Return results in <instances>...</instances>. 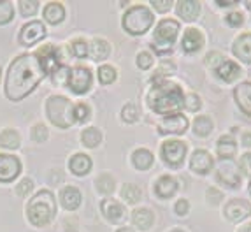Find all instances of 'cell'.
Masks as SVG:
<instances>
[{"label":"cell","mask_w":251,"mask_h":232,"mask_svg":"<svg viewBox=\"0 0 251 232\" xmlns=\"http://www.w3.org/2000/svg\"><path fill=\"white\" fill-rule=\"evenodd\" d=\"M243 21H244L243 14L237 13V11H234V13H230L228 16H226V23H228L230 26H239V25H243Z\"/></svg>","instance_id":"7dc6e473"},{"label":"cell","mask_w":251,"mask_h":232,"mask_svg":"<svg viewBox=\"0 0 251 232\" xmlns=\"http://www.w3.org/2000/svg\"><path fill=\"white\" fill-rule=\"evenodd\" d=\"M153 13L146 5H132V7L123 14V28L132 35H143L153 25Z\"/></svg>","instance_id":"5b68a950"},{"label":"cell","mask_w":251,"mask_h":232,"mask_svg":"<svg viewBox=\"0 0 251 232\" xmlns=\"http://www.w3.org/2000/svg\"><path fill=\"white\" fill-rule=\"evenodd\" d=\"M184 155H186V144L183 141H165L162 144V158L171 167L183 164Z\"/></svg>","instance_id":"9c48e42d"},{"label":"cell","mask_w":251,"mask_h":232,"mask_svg":"<svg viewBox=\"0 0 251 232\" xmlns=\"http://www.w3.org/2000/svg\"><path fill=\"white\" fill-rule=\"evenodd\" d=\"M122 120L125 123H135L139 120V109L135 104H125L122 109Z\"/></svg>","instance_id":"74e56055"},{"label":"cell","mask_w":251,"mask_h":232,"mask_svg":"<svg viewBox=\"0 0 251 232\" xmlns=\"http://www.w3.org/2000/svg\"><path fill=\"white\" fill-rule=\"evenodd\" d=\"M14 18V7L9 0H0V25H5Z\"/></svg>","instance_id":"d590c367"},{"label":"cell","mask_w":251,"mask_h":232,"mask_svg":"<svg viewBox=\"0 0 251 232\" xmlns=\"http://www.w3.org/2000/svg\"><path fill=\"white\" fill-rule=\"evenodd\" d=\"M174 63H169V62H163L158 69V74H172L174 72Z\"/></svg>","instance_id":"816d5d0a"},{"label":"cell","mask_w":251,"mask_h":232,"mask_svg":"<svg viewBox=\"0 0 251 232\" xmlns=\"http://www.w3.org/2000/svg\"><path fill=\"white\" fill-rule=\"evenodd\" d=\"M0 72H2V71H0Z\"/></svg>","instance_id":"94428289"},{"label":"cell","mask_w":251,"mask_h":232,"mask_svg":"<svg viewBox=\"0 0 251 232\" xmlns=\"http://www.w3.org/2000/svg\"><path fill=\"white\" fill-rule=\"evenodd\" d=\"M177 190V180L172 176H162L155 183V194L160 199H169L176 194Z\"/></svg>","instance_id":"d6986e66"},{"label":"cell","mask_w":251,"mask_h":232,"mask_svg":"<svg viewBox=\"0 0 251 232\" xmlns=\"http://www.w3.org/2000/svg\"><path fill=\"white\" fill-rule=\"evenodd\" d=\"M32 190H34V181H32L30 178H25V180H21L20 185L16 186V194L21 195V197H28Z\"/></svg>","instance_id":"60d3db41"},{"label":"cell","mask_w":251,"mask_h":232,"mask_svg":"<svg viewBox=\"0 0 251 232\" xmlns=\"http://www.w3.org/2000/svg\"><path fill=\"white\" fill-rule=\"evenodd\" d=\"M248 190H250V194H251V178H250V186H248Z\"/></svg>","instance_id":"680465c9"},{"label":"cell","mask_w":251,"mask_h":232,"mask_svg":"<svg viewBox=\"0 0 251 232\" xmlns=\"http://www.w3.org/2000/svg\"><path fill=\"white\" fill-rule=\"evenodd\" d=\"M251 213V204L246 199H232L230 203L225 206V216L230 222H241L248 218Z\"/></svg>","instance_id":"4fadbf2b"},{"label":"cell","mask_w":251,"mask_h":232,"mask_svg":"<svg viewBox=\"0 0 251 232\" xmlns=\"http://www.w3.org/2000/svg\"><path fill=\"white\" fill-rule=\"evenodd\" d=\"M216 152L223 160H230L232 156L235 155V152H237V144H235L234 137H232V135H222V137L218 139Z\"/></svg>","instance_id":"d4e9b609"},{"label":"cell","mask_w":251,"mask_h":232,"mask_svg":"<svg viewBox=\"0 0 251 232\" xmlns=\"http://www.w3.org/2000/svg\"><path fill=\"white\" fill-rule=\"evenodd\" d=\"M177 14L184 21L197 20L199 14H201V4L197 0H179L177 2Z\"/></svg>","instance_id":"603a6c76"},{"label":"cell","mask_w":251,"mask_h":232,"mask_svg":"<svg viewBox=\"0 0 251 232\" xmlns=\"http://www.w3.org/2000/svg\"><path fill=\"white\" fill-rule=\"evenodd\" d=\"M69 169L75 176H84L92 171V158L84 153H75L72 155V158L69 160Z\"/></svg>","instance_id":"ffe728a7"},{"label":"cell","mask_w":251,"mask_h":232,"mask_svg":"<svg viewBox=\"0 0 251 232\" xmlns=\"http://www.w3.org/2000/svg\"><path fill=\"white\" fill-rule=\"evenodd\" d=\"M174 209H176V213L179 216H183V215H188V211H190V204H188V201H184V199H179L176 203V206H174Z\"/></svg>","instance_id":"c3c4849f"},{"label":"cell","mask_w":251,"mask_h":232,"mask_svg":"<svg viewBox=\"0 0 251 232\" xmlns=\"http://www.w3.org/2000/svg\"><path fill=\"white\" fill-rule=\"evenodd\" d=\"M0 146L7 148V150H16L20 146V134L13 129H5L0 132Z\"/></svg>","instance_id":"4dcf8cb0"},{"label":"cell","mask_w":251,"mask_h":232,"mask_svg":"<svg viewBox=\"0 0 251 232\" xmlns=\"http://www.w3.org/2000/svg\"><path fill=\"white\" fill-rule=\"evenodd\" d=\"M116 232H134L132 229H128V227H122V229H118Z\"/></svg>","instance_id":"11a10c76"},{"label":"cell","mask_w":251,"mask_h":232,"mask_svg":"<svg viewBox=\"0 0 251 232\" xmlns=\"http://www.w3.org/2000/svg\"><path fill=\"white\" fill-rule=\"evenodd\" d=\"M179 32V23L176 20H162L155 30V42L151 48L156 53H169L172 51V42L176 41Z\"/></svg>","instance_id":"8992f818"},{"label":"cell","mask_w":251,"mask_h":232,"mask_svg":"<svg viewBox=\"0 0 251 232\" xmlns=\"http://www.w3.org/2000/svg\"><path fill=\"white\" fill-rule=\"evenodd\" d=\"M223 62H225V60H223V55L222 53H218V51H209V53L205 55V65H207V67L218 69Z\"/></svg>","instance_id":"b9f144b4"},{"label":"cell","mask_w":251,"mask_h":232,"mask_svg":"<svg viewBox=\"0 0 251 232\" xmlns=\"http://www.w3.org/2000/svg\"><path fill=\"white\" fill-rule=\"evenodd\" d=\"M237 4V2H235V0H226V2H223V0H218V5H222V7H228V5H235Z\"/></svg>","instance_id":"db71d44e"},{"label":"cell","mask_w":251,"mask_h":232,"mask_svg":"<svg viewBox=\"0 0 251 232\" xmlns=\"http://www.w3.org/2000/svg\"><path fill=\"white\" fill-rule=\"evenodd\" d=\"M193 132L201 137H205L213 132V120L209 116H197L193 120Z\"/></svg>","instance_id":"1f68e13d"},{"label":"cell","mask_w":251,"mask_h":232,"mask_svg":"<svg viewBox=\"0 0 251 232\" xmlns=\"http://www.w3.org/2000/svg\"><path fill=\"white\" fill-rule=\"evenodd\" d=\"M92 71L88 67H74L67 72V86L77 95H83L92 88Z\"/></svg>","instance_id":"ba28073f"},{"label":"cell","mask_w":251,"mask_h":232,"mask_svg":"<svg viewBox=\"0 0 251 232\" xmlns=\"http://www.w3.org/2000/svg\"><path fill=\"white\" fill-rule=\"evenodd\" d=\"M234 55L243 62L251 63V34H243L234 42Z\"/></svg>","instance_id":"7402d4cb"},{"label":"cell","mask_w":251,"mask_h":232,"mask_svg":"<svg viewBox=\"0 0 251 232\" xmlns=\"http://www.w3.org/2000/svg\"><path fill=\"white\" fill-rule=\"evenodd\" d=\"M246 7L251 9V0H248V2H246Z\"/></svg>","instance_id":"6f0895ef"},{"label":"cell","mask_w":251,"mask_h":232,"mask_svg":"<svg viewBox=\"0 0 251 232\" xmlns=\"http://www.w3.org/2000/svg\"><path fill=\"white\" fill-rule=\"evenodd\" d=\"M151 5L156 11H169L172 7V0H151Z\"/></svg>","instance_id":"681fc988"},{"label":"cell","mask_w":251,"mask_h":232,"mask_svg":"<svg viewBox=\"0 0 251 232\" xmlns=\"http://www.w3.org/2000/svg\"><path fill=\"white\" fill-rule=\"evenodd\" d=\"M239 232H251V224H248L246 227H244V229H241V231H239Z\"/></svg>","instance_id":"9f6ffc18"},{"label":"cell","mask_w":251,"mask_h":232,"mask_svg":"<svg viewBox=\"0 0 251 232\" xmlns=\"http://www.w3.org/2000/svg\"><path fill=\"white\" fill-rule=\"evenodd\" d=\"M188 129V120L183 114H171V116H165L160 123L158 132L160 134H183Z\"/></svg>","instance_id":"7c38bea8"},{"label":"cell","mask_w":251,"mask_h":232,"mask_svg":"<svg viewBox=\"0 0 251 232\" xmlns=\"http://www.w3.org/2000/svg\"><path fill=\"white\" fill-rule=\"evenodd\" d=\"M63 18H65V7L58 2H50V4L44 7V20L51 25H56V23H62Z\"/></svg>","instance_id":"83f0119b"},{"label":"cell","mask_w":251,"mask_h":232,"mask_svg":"<svg viewBox=\"0 0 251 232\" xmlns=\"http://www.w3.org/2000/svg\"><path fill=\"white\" fill-rule=\"evenodd\" d=\"M243 144H244V146H248V148L251 146V132H246V134H243Z\"/></svg>","instance_id":"f5cc1de1"},{"label":"cell","mask_w":251,"mask_h":232,"mask_svg":"<svg viewBox=\"0 0 251 232\" xmlns=\"http://www.w3.org/2000/svg\"><path fill=\"white\" fill-rule=\"evenodd\" d=\"M37 7H39V4L35 0H21L20 2V13H21V16H25V18L37 13Z\"/></svg>","instance_id":"ab89813d"},{"label":"cell","mask_w":251,"mask_h":232,"mask_svg":"<svg viewBox=\"0 0 251 232\" xmlns=\"http://www.w3.org/2000/svg\"><path fill=\"white\" fill-rule=\"evenodd\" d=\"M213 156L205 150H195L192 158H190V167H192L193 173L197 174H207L213 169Z\"/></svg>","instance_id":"9a60e30c"},{"label":"cell","mask_w":251,"mask_h":232,"mask_svg":"<svg viewBox=\"0 0 251 232\" xmlns=\"http://www.w3.org/2000/svg\"><path fill=\"white\" fill-rule=\"evenodd\" d=\"M35 56H37L42 71L46 72V74L62 71V53L53 44H46V46L39 48Z\"/></svg>","instance_id":"52a82bcc"},{"label":"cell","mask_w":251,"mask_h":232,"mask_svg":"<svg viewBox=\"0 0 251 232\" xmlns=\"http://www.w3.org/2000/svg\"><path fill=\"white\" fill-rule=\"evenodd\" d=\"M153 160H155L153 153L150 150H146V148H139V150L134 152V155H132V164L139 171H148L153 165Z\"/></svg>","instance_id":"4316f807"},{"label":"cell","mask_w":251,"mask_h":232,"mask_svg":"<svg viewBox=\"0 0 251 232\" xmlns=\"http://www.w3.org/2000/svg\"><path fill=\"white\" fill-rule=\"evenodd\" d=\"M241 72H243V69L239 67L235 62H232V60H225V62L216 69L218 77H220L222 81H225V83L235 81L239 76H241Z\"/></svg>","instance_id":"cb8c5ba5"},{"label":"cell","mask_w":251,"mask_h":232,"mask_svg":"<svg viewBox=\"0 0 251 232\" xmlns=\"http://www.w3.org/2000/svg\"><path fill=\"white\" fill-rule=\"evenodd\" d=\"M207 203L209 204H213V206H216L220 201H222V197H223V194L220 192V190H216V188H209L207 190Z\"/></svg>","instance_id":"bcb514c9"},{"label":"cell","mask_w":251,"mask_h":232,"mask_svg":"<svg viewBox=\"0 0 251 232\" xmlns=\"http://www.w3.org/2000/svg\"><path fill=\"white\" fill-rule=\"evenodd\" d=\"M32 135H34V139L37 141V143H42V141L48 139V129L42 123H37V125L34 127V132H32Z\"/></svg>","instance_id":"f6af8a7d"},{"label":"cell","mask_w":251,"mask_h":232,"mask_svg":"<svg viewBox=\"0 0 251 232\" xmlns=\"http://www.w3.org/2000/svg\"><path fill=\"white\" fill-rule=\"evenodd\" d=\"M241 169H243V173L248 174L251 178V153H246V155L241 158Z\"/></svg>","instance_id":"f907efd6"},{"label":"cell","mask_w":251,"mask_h":232,"mask_svg":"<svg viewBox=\"0 0 251 232\" xmlns=\"http://www.w3.org/2000/svg\"><path fill=\"white\" fill-rule=\"evenodd\" d=\"M69 50H71V53L75 58H86V55H88V42L84 39H74L69 44Z\"/></svg>","instance_id":"836d02e7"},{"label":"cell","mask_w":251,"mask_h":232,"mask_svg":"<svg viewBox=\"0 0 251 232\" xmlns=\"http://www.w3.org/2000/svg\"><path fill=\"white\" fill-rule=\"evenodd\" d=\"M135 63H137L139 69L146 71V69H150L151 65H153V56H151L148 51H141L137 55V58H135Z\"/></svg>","instance_id":"7bdbcfd3"},{"label":"cell","mask_w":251,"mask_h":232,"mask_svg":"<svg viewBox=\"0 0 251 232\" xmlns=\"http://www.w3.org/2000/svg\"><path fill=\"white\" fill-rule=\"evenodd\" d=\"M44 37H46V28L42 25V21H30V23L23 25L20 32V42L23 46H32Z\"/></svg>","instance_id":"8fae6325"},{"label":"cell","mask_w":251,"mask_h":232,"mask_svg":"<svg viewBox=\"0 0 251 232\" xmlns=\"http://www.w3.org/2000/svg\"><path fill=\"white\" fill-rule=\"evenodd\" d=\"M60 203L69 211L77 209L81 204V192L75 186H65L62 190V194H60Z\"/></svg>","instance_id":"44dd1931"},{"label":"cell","mask_w":251,"mask_h":232,"mask_svg":"<svg viewBox=\"0 0 251 232\" xmlns=\"http://www.w3.org/2000/svg\"><path fill=\"white\" fill-rule=\"evenodd\" d=\"M116 69L111 67V65H102L99 67V79H100L102 84H111L114 79H116Z\"/></svg>","instance_id":"8d00e7d4"},{"label":"cell","mask_w":251,"mask_h":232,"mask_svg":"<svg viewBox=\"0 0 251 232\" xmlns=\"http://www.w3.org/2000/svg\"><path fill=\"white\" fill-rule=\"evenodd\" d=\"M74 105L62 95H53L46 102V114L53 125L60 129H69L74 123Z\"/></svg>","instance_id":"277c9868"},{"label":"cell","mask_w":251,"mask_h":232,"mask_svg":"<svg viewBox=\"0 0 251 232\" xmlns=\"http://www.w3.org/2000/svg\"><path fill=\"white\" fill-rule=\"evenodd\" d=\"M132 220H134V225H137V229L148 231V229H151L153 222H155V216H153L151 209H148V207H139V209L134 211Z\"/></svg>","instance_id":"f1b7e54d"},{"label":"cell","mask_w":251,"mask_h":232,"mask_svg":"<svg viewBox=\"0 0 251 232\" xmlns=\"http://www.w3.org/2000/svg\"><path fill=\"white\" fill-rule=\"evenodd\" d=\"M202 105V101L199 95H195V93H190L188 97L184 99V107L188 111H199Z\"/></svg>","instance_id":"ee69618b"},{"label":"cell","mask_w":251,"mask_h":232,"mask_svg":"<svg viewBox=\"0 0 251 232\" xmlns=\"http://www.w3.org/2000/svg\"><path fill=\"white\" fill-rule=\"evenodd\" d=\"M148 104L155 113L160 114H177L184 105V93L176 83H156L148 93Z\"/></svg>","instance_id":"7a4b0ae2"},{"label":"cell","mask_w":251,"mask_h":232,"mask_svg":"<svg viewBox=\"0 0 251 232\" xmlns=\"http://www.w3.org/2000/svg\"><path fill=\"white\" fill-rule=\"evenodd\" d=\"M181 46L186 53H195L204 46V35H202L201 30L197 28H188L184 32L183 41H181Z\"/></svg>","instance_id":"e0dca14e"},{"label":"cell","mask_w":251,"mask_h":232,"mask_svg":"<svg viewBox=\"0 0 251 232\" xmlns=\"http://www.w3.org/2000/svg\"><path fill=\"white\" fill-rule=\"evenodd\" d=\"M218 180L228 186H237V183L241 181V171L237 164L232 160H223L218 167Z\"/></svg>","instance_id":"5bb4252c"},{"label":"cell","mask_w":251,"mask_h":232,"mask_svg":"<svg viewBox=\"0 0 251 232\" xmlns=\"http://www.w3.org/2000/svg\"><path fill=\"white\" fill-rule=\"evenodd\" d=\"M122 197L125 199L128 204H135V203H139V199L143 197V190L139 188L137 185H134V183H126L122 188Z\"/></svg>","instance_id":"d6a6232c"},{"label":"cell","mask_w":251,"mask_h":232,"mask_svg":"<svg viewBox=\"0 0 251 232\" xmlns=\"http://www.w3.org/2000/svg\"><path fill=\"white\" fill-rule=\"evenodd\" d=\"M54 213H56V203H54V197L50 190L37 192L26 206V218L35 227L48 225L54 218Z\"/></svg>","instance_id":"3957f363"},{"label":"cell","mask_w":251,"mask_h":232,"mask_svg":"<svg viewBox=\"0 0 251 232\" xmlns=\"http://www.w3.org/2000/svg\"><path fill=\"white\" fill-rule=\"evenodd\" d=\"M21 173V162L14 155H0V181L11 183Z\"/></svg>","instance_id":"30bf717a"},{"label":"cell","mask_w":251,"mask_h":232,"mask_svg":"<svg viewBox=\"0 0 251 232\" xmlns=\"http://www.w3.org/2000/svg\"><path fill=\"white\" fill-rule=\"evenodd\" d=\"M100 141H102V134L97 127H88L81 134V143L86 148H97L100 144Z\"/></svg>","instance_id":"f546056e"},{"label":"cell","mask_w":251,"mask_h":232,"mask_svg":"<svg viewBox=\"0 0 251 232\" xmlns=\"http://www.w3.org/2000/svg\"><path fill=\"white\" fill-rule=\"evenodd\" d=\"M114 186H116V181H114V178L111 174H100L97 178V190L100 194H111Z\"/></svg>","instance_id":"e575fe53"},{"label":"cell","mask_w":251,"mask_h":232,"mask_svg":"<svg viewBox=\"0 0 251 232\" xmlns=\"http://www.w3.org/2000/svg\"><path fill=\"white\" fill-rule=\"evenodd\" d=\"M234 97L237 105L244 114L251 116V81H243L234 90Z\"/></svg>","instance_id":"2e32d148"},{"label":"cell","mask_w":251,"mask_h":232,"mask_svg":"<svg viewBox=\"0 0 251 232\" xmlns=\"http://www.w3.org/2000/svg\"><path fill=\"white\" fill-rule=\"evenodd\" d=\"M100 209H102V215H104L109 222H113V224H118V222L123 218V215H125L123 206L118 203V201H114V199H104L100 204Z\"/></svg>","instance_id":"ac0fdd59"},{"label":"cell","mask_w":251,"mask_h":232,"mask_svg":"<svg viewBox=\"0 0 251 232\" xmlns=\"http://www.w3.org/2000/svg\"><path fill=\"white\" fill-rule=\"evenodd\" d=\"M74 122H77V123H84L86 120H90V107L86 104H77V105H74Z\"/></svg>","instance_id":"f35d334b"},{"label":"cell","mask_w":251,"mask_h":232,"mask_svg":"<svg viewBox=\"0 0 251 232\" xmlns=\"http://www.w3.org/2000/svg\"><path fill=\"white\" fill-rule=\"evenodd\" d=\"M174 232H181V231H174Z\"/></svg>","instance_id":"91938a15"},{"label":"cell","mask_w":251,"mask_h":232,"mask_svg":"<svg viewBox=\"0 0 251 232\" xmlns=\"http://www.w3.org/2000/svg\"><path fill=\"white\" fill-rule=\"evenodd\" d=\"M90 56H92L95 62H100V60L109 58V53H111V46L105 39H93L92 44L88 46Z\"/></svg>","instance_id":"484cf974"},{"label":"cell","mask_w":251,"mask_h":232,"mask_svg":"<svg viewBox=\"0 0 251 232\" xmlns=\"http://www.w3.org/2000/svg\"><path fill=\"white\" fill-rule=\"evenodd\" d=\"M44 76L46 72L42 71L35 53L34 55L23 53L16 56L9 65L7 76H5V95L13 102L21 101L37 88V84Z\"/></svg>","instance_id":"6da1fadb"}]
</instances>
